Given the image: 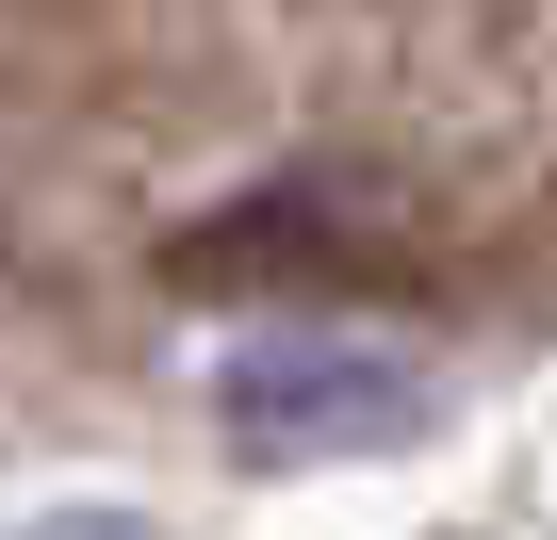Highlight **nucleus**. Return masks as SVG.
<instances>
[{
    "label": "nucleus",
    "mask_w": 557,
    "mask_h": 540,
    "mask_svg": "<svg viewBox=\"0 0 557 540\" xmlns=\"http://www.w3.org/2000/svg\"><path fill=\"white\" fill-rule=\"evenodd\" d=\"M213 393H230V426L262 459H329V442H410L426 426V377L394 344H246Z\"/></svg>",
    "instance_id": "1"
},
{
    "label": "nucleus",
    "mask_w": 557,
    "mask_h": 540,
    "mask_svg": "<svg viewBox=\"0 0 557 540\" xmlns=\"http://www.w3.org/2000/svg\"><path fill=\"white\" fill-rule=\"evenodd\" d=\"M34 540H148V524H115V507H99V524H34Z\"/></svg>",
    "instance_id": "2"
}]
</instances>
